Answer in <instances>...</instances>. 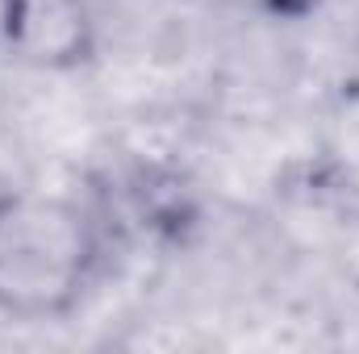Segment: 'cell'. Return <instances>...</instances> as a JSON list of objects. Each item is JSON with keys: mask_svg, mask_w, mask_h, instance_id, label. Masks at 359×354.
Wrapping results in <instances>:
<instances>
[{"mask_svg": "<svg viewBox=\"0 0 359 354\" xmlns=\"http://www.w3.org/2000/svg\"><path fill=\"white\" fill-rule=\"evenodd\" d=\"M255 4L276 21H305L322 8V0H255Z\"/></svg>", "mask_w": 359, "mask_h": 354, "instance_id": "3957f363", "label": "cell"}, {"mask_svg": "<svg viewBox=\"0 0 359 354\" xmlns=\"http://www.w3.org/2000/svg\"><path fill=\"white\" fill-rule=\"evenodd\" d=\"M4 50L38 71H76L96 55V13L88 0H0Z\"/></svg>", "mask_w": 359, "mask_h": 354, "instance_id": "7a4b0ae2", "label": "cell"}, {"mask_svg": "<svg viewBox=\"0 0 359 354\" xmlns=\"http://www.w3.org/2000/svg\"><path fill=\"white\" fill-rule=\"evenodd\" d=\"M104 263L100 221L72 196L0 192V313L17 321L67 317Z\"/></svg>", "mask_w": 359, "mask_h": 354, "instance_id": "6da1fadb", "label": "cell"}]
</instances>
